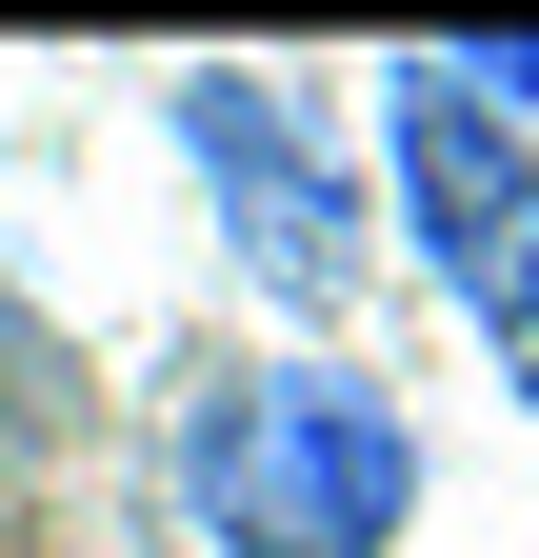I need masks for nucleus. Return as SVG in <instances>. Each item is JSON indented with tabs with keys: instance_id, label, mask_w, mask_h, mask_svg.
Instances as JSON below:
<instances>
[{
	"instance_id": "obj_1",
	"label": "nucleus",
	"mask_w": 539,
	"mask_h": 558,
	"mask_svg": "<svg viewBox=\"0 0 539 558\" xmlns=\"http://www.w3.org/2000/svg\"><path fill=\"white\" fill-rule=\"evenodd\" d=\"M180 499L220 558H399L420 519V418L360 360H220L180 399Z\"/></svg>"
},
{
	"instance_id": "obj_5",
	"label": "nucleus",
	"mask_w": 539,
	"mask_h": 558,
	"mask_svg": "<svg viewBox=\"0 0 539 558\" xmlns=\"http://www.w3.org/2000/svg\"><path fill=\"white\" fill-rule=\"evenodd\" d=\"M480 339H500V379H519V418H539V279H519V300H500Z\"/></svg>"
},
{
	"instance_id": "obj_2",
	"label": "nucleus",
	"mask_w": 539,
	"mask_h": 558,
	"mask_svg": "<svg viewBox=\"0 0 539 558\" xmlns=\"http://www.w3.org/2000/svg\"><path fill=\"white\" fill-rule=\"evenodd\" d=\"M160 140H180V180L220 199V259H240L280 319H340V300H360V259H380V180L340 160V120H320L300 81L200 60V81H160Z\"/></svg>"
},
{
	"instance_id": "obj_4",
	"label": "nucleus",
	"mask_w": 539,
	"mask_h": 558,
	"mask_svg": "<svg viewBox=\"0 0 539 558\" xmlns=\"http://www.w3.org/2000/svg\"><path fill=\"white\" fill-rule=\"evenodd\" d=\"M81 439V360H60V319L0 279V459H60Z\"/></svg>"
},
{
	"instance_id": "obj_3",
	"label": "nucleus",
	"mask_w": 539,
	"mask_h": 558,
	"mask_svg": "<svg viewBox=\"0 0 539 558\" xmlns=\"http://www.w3.org/2000/svg\"><path fill=\"white\" fill-rule=\"evenodd\" d=\"M380 240L420 259L459 319H500L539 279V120L459 100L440 60H380Z\"/></svg>"
}]
</instances>
